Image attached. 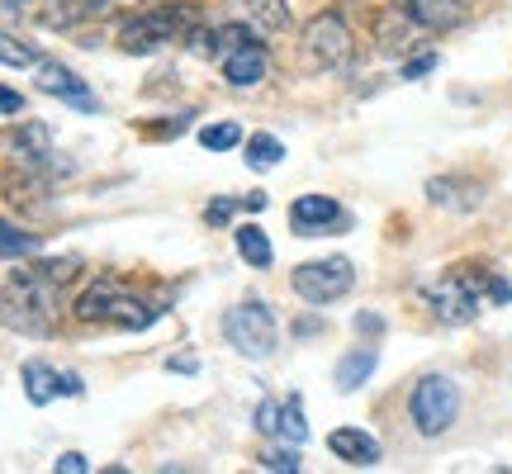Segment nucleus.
Returning a JSON list of instances; mask_svg holds the SVG:
<instances>
[{"mask_svg":"<svg viewBox=\"0 0 512 474\" xmlns=\"http://www.w3.org/2000/svg\"><path fill=\"white\" fill-rule=\"evenodd\" d=\"M0 5H5V10H19V5H24V0H0Z\"/></svg>","mask_w":512,"mask_h":474,"instance_id":"obj_34","label":"nucleus"},{"mask_svg":"<svg viewBox=\"0 0 512 474\" xmlns=\"http://www.w3.org/2000/svg\"><path fill=\"white\" fill-rule=\"evenodd\" d=\"M57 294L62 285H53L34 261L0 275V323L19 337H48L57 323Z\"/></svg>","mask_w":512,"mask_h":474,"instance_id":"obj_1","label":"nucleus"},{"mask_svg":"<svg viewBox=\"0 0 512 474\" xmlns=\"http://www.w3.org/2000/svg\"><path fill=\"white\" fill-rule=\"evenodd\" d=\"M38 91L43 95H57V100H67L76 110H91V86L81 81L76 72H67L62 62H38Z\"/></svg>","mask_w":512,"mask_h":474,"instance_id":"obj_13","label":"nucleus"},{"mask_svg":"<svg viewBox=\"0 0 512 474\" xmlns=\"http://www.w3.org/2000/svg\"><path fill=\"white\" fill-rule=\"evenodd\" d=\"M408 418L418 427V437H446L451 432V422L460 418V389L456 380H446V375H422L413 384V394H408Z\"/></svg>","mask_w":512,"mask_h":474,"instance_id":"obj_4","label":"nucleus"},{"mask_svg":"<svg viewBox=\"0 0 512 474\" xmlns=\"http://www.w3.org/2000/svg\"><path fill=\"white\" fill-rule=\"evenodd\" d=\"M299 465H304V460H299V446H290V441L261 456V470H275V474H299Z\"/></svg>","mask_w":512,"mask_h":474,"instance_id":"obj_24","label":"nucleus"},{"mask_svg":"<svg viewBox=\"0 0 512 474\" xmlns=\"http://www.w3.org/2000/svg\"><path fill=\"white\" fill-rule=\"evenodd\" d=\"M166 370H171V375H195V370H200V361H195V356H171V361H166Z\"/></svg>","mask_w":512,"mask_h":474,"instance_id":"obj_30","label":"nucleus"},{"mask_svg":"<svg viewBox=\"0 0 512 474\" xmlns=\"http://www.w3.org/2000/svg\"><path fill=\"white\" fill-rule=\"evenodd\" d=\"M347 223V214H342V204L328 200V195H299V200L290 204V228L299 237H323L332 233V228H342Z\"/></svg>","mask_w":512,"mask_h":474,"instance_id":"obj_10","label":"nucleus"},{"mask_svg":"<svg viewBox=\"0 0 512 474\" xmlns=\"http://www.w3.org/2000/svg\"><path fill=\"white\" fill-rule=\"evenodd\" d=\"M280 157H285V143H280V138H271V133H252V138H247V166H252V171H275Z\"/></svg>","mask_w":512,"mask_h":474,"instance_id":"obj_21","label":"nucleus"},{"mask_svg":"<svg viewBox=\"0 0 512 474\" xmlns=\"http://www.w3.org/2000/svg\"><path fill=\"white\" fill-rule=\"evenodd\" d=\"M484 294H489V304H498V309H503V304L512 299V285L503 280V275H489V280H484Z\"/></svg>","mask_w":512,"mask_h":474,"instance_id":"obj_27","label":"nucleus"},{"mask_svg":"<svg viewBox=\"0 0 512 474\" xmlns=\"http://www.w3.org/2000/svg\"><path fill=\"white\" fill-rule=\"evenodd\" d=\"M200 143L209 147V152H228V147L242 143V128L238 124H209V128H200Z\"/></svg>","mask_w":512,"mask_h":474,"instance_id":"obj_23","label":"nucleus"},{"mask_svg":"<svg viewBox=\"0 0 512 474\" xmlns=\"http://www.w3.org/2000/svg\"><path fill=\"white\" fill-rule=\"evenodd\" d=\"M427 200L437 204V209H475L484 200V190L475 181H456V176H437V181H427Z\"/></svg>","mask_w":512,"mask_h":474,"instance_id":"obj_18","label":"nucleus"},{"mask_svg":"<svg viewBox=\"0 0 512 474\" xmlns=\"http://www.w3.org/2000/svg\"><path fill=\"white\" fill-rule=\"evenodd\" d=\"M34 247H38L34 233H19L10 223H0V256H29Z\"/></svg>","mask_w":512,"mask_h":474,"instance_id":"obj_25","label":"nucleus"},{"mask_svg":"<svg viewBox=\"0 0 512 474\" xmlns=\"http://www.w3.org/2000/svg\"><path fill=\"white\" fill-rule=\"evenodd\" d=\"M375 365H380V351H375V347H356V351H347V356L337 361L332 380H337V389H342V394H356V389L375 375Z\"/></svg>","mask_w":512,"mask_h":474,"instance_id":"obj_17","label":"nucleus"},{"mask_svg":"<svg viewBox=\"0 0 512 474\" xmlns=\"http://www.w3.org/2000/svg\"><path fill=\"white\" fill-rule=\"evenodd\" d=\"M427 72H437V53H422V57H413V62H403V81H418V76H427Z\"/></svg>","mask_w":512,"mask_h":474,"instance_id":"obj_26","label":"nucleus"},{"mask_svg":"<svg viewBox=\"0 0 512 474\" xmlns=\"http://www.w3.org/2000/svg\"><path fill=\"white\" fill-rule=\"evenodd\" d=\"M351 57H356V38H351L347 19L337 10L313 15L304 29V62L313 72H342V67H351Z\"/></svg>","mask_w":512,"mask_h":474,"instance_id":"obj_7","label":"nucleus"},{"mask_svg":"<svg viewBox=\"0 0 512 474\" xmlns=\"http://www.w3.org/2000/svg\"><path fill=\"white\" fill-rule=\"evenodd\" d=\"M422 299H427V309H432L437 323H446V328H465V323H475L479 318L484 285H479V275H470V271H451V275H437L432 285H422Z\"/></svg>","mask_w":512,"mask_h":474,"instance_id":"obj_5","label":"nucleus"},{"mask_svg":"<svg viewBox=\"0 0 512 474\" xmlns=\"http://www.w3.org/2000/svg\"><path fill=\"white\" fill-rule=\"evenodd\" d=\"M328 451L337 460H347V465H356V470H370V465H380V441L370 437V432H361V427H337L328 437Z\"/></svg>","mask_w":512,"mask_h":474,"instance_id":"obj_15","label":"nucleus"},{"mask_svg":"<svg viewBox=\"0 0 512 474\" xmlns=\"http://www.w3.org/2000/svg\"><path fill=\"white\" fill-rule=\"evenodd\" d=\"M19 110H24V95L0 91V114H19Z\"/></svg>","mask_w":512,"mask_h":474,"instance_id":"obj_31","label":"nucleus"},{"mask_svg":"<svg viewBox=\"0 0 512 474\" xmlns=\"http://www.w3.org/2000/svg\"><path fill=\"white\" fill-rule=\"evenodd\" d=\"M399 10L427 34H446V29L465 24V5L460 0H399Z\"/></svg>","mask_w":512,"mask_h":474,"instance_id":"obj_12","label":"nucleus"},{"mask_svg":"<svg viewBox=\"0 0 512 474\" xmlns=\"http://www.w3.org/2000/svg\"><path fill=\"white\" fill-rule=\"evenodd\" d=\"M219 67H223V81H228V86L252 91V86H261V81H266V72H271V53H266V48L252 38V43H242L238 53L219 57Z\"/></svg>","mask_w":512,"mask_h":474,"instance_id":"obj_11","label":"nucleus"},{"mask_svg":"<svg viewBox=\"0 0 512 474\" xmlns=\"http://www.w3.org/2000/svg\"><path fill=\"white\" fill-rule=\"evenodd\" d=\"M233 214H238V204L233 200H214L209 209H204V223H228Z\"/></svg>","mask_w":512,"mask_h":474,"instance_id":"obj_29","label":"nucleus"},{"mask_svg":"<svg viewBox=\"0 0 512 474\" xmlns=\"http://www.w3.org/2000/svg\"><path fill=\"white\" fill-rule=\"evenodd\" d=\"M256 432H261V437H271V441L304 446V441H309L304 403H299V399H261V403H256Z\"/></svg>","mask_w":512,"mask_h":474,"instance_id":"obj_9","label":"nucleus"},{"mask_svg":"<svg viewBox=\"0 0 512 474\" xmlns=\"http://www.w3.org/2000/svg\"><path fill=\"white\" fill-rule=\"evenodd\" d=\"M119 5H128V0H53V5L43 10V24H48V29H76V24H86V19L114 15Z\"/></svg>","mask_w":512,"mask_h":474,"instance_id":"obj_14","label":"nucleus"},{"mask_svg":"<svg viewBox=\"0 0 512 474\" xmlns=\"http://www.w3.org/2000/svg\"><path fill=\"white\" fill-rule=\"evenodd\" d=\"M233 5L252 19L256 29H266V34H280L290 24V5L285 0H233Z\"/></svg>","mask_w":512,"mask_h":474,"instance_id":"obj_19","label":"nucleus"},{"mask_svg":"<svg viewBox=\"0 0 512 474\" xmlns=\"http://www.w3.org/2000/svg\"><path fill=\"white\" fill-rule=\"evenodd\" d=\"M356 328H361V332H380L384 318H375V313H361V318H356Z\"/></svg>","mask_w":512,"mask_h":474,"instance_id":"obj_32","label":"nucleus"},{"mask_svg":"<svg viewBox=\"0 0 512 474\" xmlns=\"http://www.w3.org/2000/svg\"><path fill=\"white\" fill-rule=\"evenodd\" d=\"M223 337H228V347L247 356V361H271L275 356V313L261 304V299H242L238 309H228L223 318Z\"/></svg>","mask_w":512,"mask_h":474,"instance_id":"obj_6","label":"nucleus"},{"mask_svg":"<svg viewBox=\"0 0 512 474\" xmlns=\"http://www.w3.org/2000/svg\"><path fill=\"white\" fill-rule=\"evenodd\" d=\"M19 380H24V394H29L34 408L53 403L57 394H67V370H53V365H43V361H24Z\"/></svg>","mask_w":512,"mask_h":474,"instance_id":"obj_16","label":"nucleus"},{"mask_svg":"<svg viewBox=\"0 0 512 474\" xmlns=\"http://www.w3.org/2000/svg\"><path fill=\"white\" fill-rule=\"evenodd\" d=\"M238 256L242 261H247V266H252V271H266V266H271L275 261V247H271V237L261 233V228H256V223H242L238 233Z\"/></svg>","mask_w":512,"mask_h":474,"instance_id":"obj_20","label":"nucleus"},{"mask_svg":"<svg viewBox=\"0 0 512 474\" xmlns=\"http://www.w3.org/2000/svg\"><path fill=\"white\" fill-rule=\"evenodd\" d=\"M195 29V5H152L138 19H128L119 48L133 57H147L166 48V43H185V34Z\"/></svg>","mask_w":512,"mask_h":474,"instance_id":"obj_3","label":"nucleus"},{"mask_svg":"<svg viewBox=\"0 0 512 474\" xmlns=\"http://www.w3.org/2000/svg\"><path fill=\"white\" fill-rule=\"evenodd\" d=\"M290 285H294V294H299L304 304H332V299L351 294V285H356V266H351L347 256L304 261V266H294Z\"/></svg>","mask_w":512,"mask_h":474,"instance_id":"obj_8","label":"nucleus"},{"mask_svg":"<svg viewBox=\"0 0 512 474\" xmlns=\"http://www.w3.org/2000/svg\"><path fill=\"white\" fill-rule=\"evenodd\" d=\"M53 470H57V474H86L91 465H86V456H81V451H62Z\"/></svg>","mask_w":512,"mask_h":474,"instance_id":"obj_28","label":"nucleus"},{"mask_svg":"<svg viewBox=\"0 0 512 474\" xmlns=\"http://www.w3.org/2000/svg\"><path fill=\"white\" fill-rule=\"evenodd\" d=\"M242 209H252V214H261V209H266V195H247V200H242Z\"/></svg>","mask_w":512,"mask_h":474,"instance_id":"obj_33","label":"nucleus"},{"mask_svg":"<svg viewBox=\"0 0 512 474\" xmlns=\"http://www.w3.org/2000/svg\"><path fill=\"white\" fill-rule=\"evenodd\" d=\"M0 62H5V67H38V62H43V53H38L34 43H24L19 34L0 29Z\"/></svg>","mask_w":512,"mask_h":474,"instance_id":"obj_22","label":"nucleus"},{"mask_svg":"<svg viewBox=\"0 0 512 474\" xmlns=\"http://www.w3.org/2000/svg\"><path fill=\"white\" fill-rule=\"evenodd\" d=\"M72 313H76V323H105V328L143 332V328H152L166 309H157V304L138 299V294L119 280V275H100V280H91L86 290L76 294Z\"/></svg>","mask_w":512,"mask_h":474,"instance_id":"obj_2","label":"nucleus"}]
</instances>
